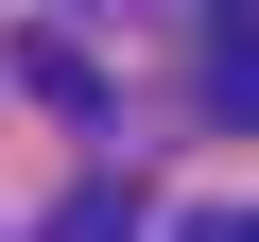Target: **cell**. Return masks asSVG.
Here are the masks:
<instances>
[{
    "label": "cell",
    "mask_w": 259,
    "mask_h": 242,
    "mask_svg": "<svg viewBox=\"0 0 259 242\" xmlns=\"http://www.w3.org/2000/svg\"><path fill=\"white\" fill-rule=\"evenodd\" d=\"M0 69H18V87H35L52 121H121V87L87 69V35H0Z\"/></svg>",
    "instance_id": "6da1fadb"
},
{
    "label": "cell",
    "mask_w": 259,
    "mask_h": 242,
    "mask_svg": "<svg viewBox=\"0 0 259 242\" xmlns=\"http://www.w3.org/2000/svg\"><path fill=\"white\" fill-rule=\"evenodd\" d=\"M207 121L259 139V0H207Z\"/></svg>",
    "instance_id": "7a4b0ae2"
},
{
    "label": "cell",
    "mask_w": 259,
    "mask_h": 242,
    "mask_svg": "<svg viewBox=\"0 0 259 242\" xmlns=\"http://www.w3.org/2000/svg\"><path fill=\"white\" fill-rule=\"evenodd\" d=\"M35 242H139V173H87V190L35 225Z\"/></svg>",
    "instance_id": "3957f363"
},
{
    "label": "cell",
    "mask_w": 259,
    "mask_h": 242,
    "mask_svg": "<svg viewBox=\"0 0 259 242\" xmlns=\"http://www.w3.org/2000/svg\"><path fill=\"white\" fill-rule=\"evenodd\" d=\"M87 18H121V0H87Z\"/></svg>",
    "instance_id": "277c9868"
}]
</instances>
